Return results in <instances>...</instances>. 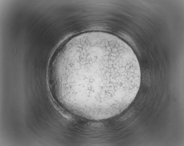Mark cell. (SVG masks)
Segmentation results:
<instances>
[{
	"label": "cell",
	"instance_id": "6da1fadb",
	"mask_svg": "<svg viewBox=\"0 0 184 146\" xmlns=\"http://www.w3.org/2000/svg\"><path fill=\"white\" fill-rule=\"evenodd\" d=\"M52 75L71 107L91 113L127 104L141 79L131 48L102 32L83 34L67 43L57 55Z\"/></svg>",
	"mask_w": 184,
	"mask_h": 146
},
{
	"label": "cell",
	"instance_id": "7a4b0ae2",
	"mask_svg": "<svg viewBox=\"0 0 184 146\" xmlns=\"http://www.w3.org/2000/svg\"><path fill=\"white\" fill-rule=\"evenodd\" d=\"M134 110L132 109L128 112L124 114L122 117H121L118 121H123L129 118L133 113Z\"/></svg>",
	"mask_w": 184,
	"mask_h": 146
}]
</instances>
